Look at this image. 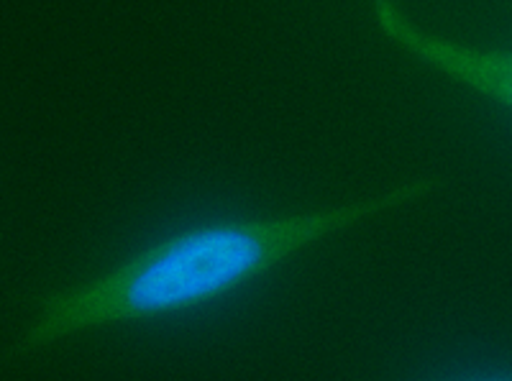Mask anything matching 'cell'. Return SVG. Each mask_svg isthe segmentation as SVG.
Returning <instances> with one entry per match:
<instances>
[{
    "label": "cell",
    "mask_w": 512,
    "mask_h": 381,
    "mask_svg": "<svg viewBox=\"0 0 512 381\" xmlns=\"http://www.w3.org/2000/svg\"><path fill=\"white\" fill-rule=\"evenodd\" d=\"M379 31L431 70L469 87L482 98L512 110V49L477 47L466 41L431 34L418 26L397 0H372Z\"/></svg>",
    "instance_id": "7a4b0ae2"
},
{
    "label": "cell",
    "mask_w": 512,
    "mask_h": 381,
    "mask_svg": "<svg viewBox=\"0 0 512 381\" xmlns=\"http://www.w3.org/2000/svg\"><path fill=\"white\" fill-rule=\"evenodd\" d=\"M436 187L438 179L418 177L333 208L182 228L98 277L39 297V315L16 351L31 353L85 330L167 318L218 302L313 243L425 200Z\"/></svg>",
    "instance_id": "6da1fadb"
}]
</instances>
